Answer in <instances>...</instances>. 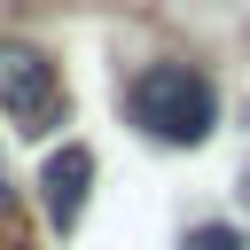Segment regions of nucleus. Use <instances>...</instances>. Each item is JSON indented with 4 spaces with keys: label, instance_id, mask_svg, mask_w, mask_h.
<instances>
[{
    "label": "nucleus",
    "instance_id": "f257e3e1",
    "mask_svg": "<svg viewBox=\"0 0 250 250\" xmlns=\"http://www.w3.org/2000/svg\"><path fill=\"white\" fill-rule=\"evenodd\" d=\"M125 117L148 133V141H164V148H195V141H211V125H219V94H211V78L195 70V62H141L133 70V86H125Z\"/></svg>",
    "mask_w": 250,
    "mask_h": 250
},
{
    "label": "nucleus",
    "instance_id": "f03ea898",
    "mask_svg": "<svg viewBox=\"0 0 250 250\" xmlns=\"http://www.w3.org/2000/svg\"><path fill=\"white\" fill-rule=\"evenodd\" d=\"M0 117H16L23 133H47L62 117V78L31 39H0Z\"/></svg>",
    "mask_w": 250,
    "mask_h": 250
},
{
    "label": "nucleus",
    "instance_id": "7ed1b4c3",
    "mask_svg": "<svg viewBox=\"0 0 250 250\" xmlns=\"http://www.w3.org/2000/svg\"><path fill=\"white\" fill-rule=\"evenodd\" d=\"M31 188H39L47 227H55V234H70V227H78V211H86V195H94V148H86V141H55Z\"/></svg>",
    "mask_w": 250,
    "mask_h": 250
},
{
    "label": "nucleus",
    "instance_id": "20e7f679",
    "mask_svg": "<svg viewBox=\"0 0 250 250\" xmlns=\"http://www.w3.org/2000/svg\"><path fill=\"white\" fill-rule=\"evenodd\" d=\"M180 250H250V234H242V227H227V219H203Z\"/></svg>",
    "mask_w": 250,
    "mask_h": 250
}]
</instances>
